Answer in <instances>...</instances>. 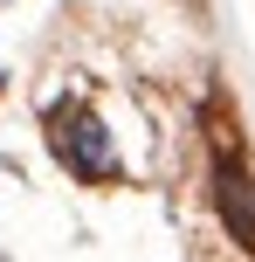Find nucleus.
<instances>
[{
	"label": "nucleus",
	"instance_id": "nucleus-1",
	"mask_svg": "<svg viewBox=\"0 0 255 262\" xmlns=\"http://www.w3.org/2000/svg\"><path fill=\"white\" fill-rule=\"evenodd\" d=\"M214 200H221V221H228L235 249H255V186H248V172L235 166V159H221V172H214Z\"/></svg>",
	"mask_w": 255,
	"mask_h": 262
},
{
	"label": "nucleus",
	"instance_id": "nucleus-2",
	"mask_svg": "<svg viewBox=\"0 0 255 262\" xmlns=\"http://www.w3.org/2000/svg\"><path fill=\"white\" fill-rule=\"evenodd\" d=\"M69 166H76V172H110V166H118L97 118H76V124H69Z\"/></svg>",
	"mask_w": 255,
	"mask_h": 262
}]
</instances>
